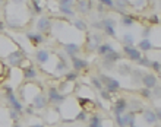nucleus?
Returning <instances> with one entry per match:
<instances>
[{
    "instance_id": "obj_1",
    "label": "nucleus",
    "mask_w": 161,
    "mask_h": 127,
    "mask_svg": "<svg viewBox=\"0 0 161 127\" xmlns=\"http://www.w3.org/2000/svg\"><path fill=\"white\" fill-rule=\"evenodd\" d=\"M47 99H48V104H51L54 108H59L68 99V97L63 95L62 92H59L57 88H48L47 89Z\"/></svg>"
},
{
    "instance_id": "obj_2",
    "label": "nucleus",
    "mask_w": 161,
    "mask_h": 127,
    "mask_svg": "<svg viewBox=\"0 0 161 127\" xmlns=\"http://www.w3.org/2000/svg\"><path fill=\"white\" fill-rule=\"evenodd\" d=\"M103 38H104V34L101 32H88L86 35V42H85V45H86V50L88 51H97L98 47L103 44Z\"/></svg>"
},
{
    "instance_id": "obj_3",
    "label": "nucleus",
    "mask_w": 161,
    "mask_h": 127,
    "mask_svg": "<svg viewBox=\"0 0 161 127\" xmlns=\"http://www.w3.org/2000/svg\"><path fill=\"white\" fill-rule=\"evenodd\" d=\"M100 81L103 82V86H104V89L106 91H108V92L113 95V93H116L117 91L120 89V82L116 79V77H111V76H107V75H100Z\"/></svg>"
},
{
    "instance_id": "obj_4",
    "label": "nucleus",
    "mask_w": 161,
    "mask_h": 127,
    "mask_svg": "<svg viewBox=\"0 0 161 127\" xmlns=\"http://www.w3.org/2000/svg\"><path fill=\"white\" fill-rule=\"evenodd\" d=\"M35 26H37V32H40V34H48L51 31V26H53V21H51L50 16H47V15H41V16L38 18V21H37V24H35Z\"/></svg>"
},
{
    "instance_id": "obj_5",
    "label": "nucleus",
    "mask_w": 161,
    "mask_h": 127,
    "mask_svg": "<svg viewBox=\"0 0 161 127\" xmlns=\"http://www.w3.org/2000/svg\"><path fill=\"white\" fill-rule=\"evenodd\" d=\"M25 59V51L24 48H18V50H12L8 54V61L13 67H19L21 61Z\"/></svg>"
},
{
    "instance_id": "obj_6",
    "label": "nucleus",
    "mask_w": 161,
    "mask_h": 127,
    "mask_svg": "<svg viewBox=\"0 0 161 127\" xmlns=\"http://www.w3.org/2000/svg\"><path fill=\"white\" fill-rule=\"evenodd\" d=\"M6 99H8L10 108L19 111L21 114H24V108H25V107H24V104H21V101H19V99L15 97V93H13L12 89H9V88L6 89Z\"/></svg>"
},
{
    "instance_id": "obj_7",
    "label": "nucleus",
    "mask_w": 161,
    "mask_h": 127,
    "mask_svg": "<svg viewBox=\"0 0 161 127\" xmlns=\"http://www.w3.org/2000/svg\"><path fill=\"white\" fill-rule=\"evenodd\" d=\"M28 105H31L34 110H46L47 105H48L47 95H46V93H42V92H40L37 97L32 98V101H31Z\"/></svg>"
},
{
    "instance_id": "obj_8",
    "label": "nucleus",
    "mask_w": 161,
    "mask_h": 127,
    "mask_svg": "<svg viewBox=\"0 0 161 127\" xmlns=\"http://www.w3.org/2000/svg\"><path fill=\"white\" fill-rule=\"evenodd\" d=\"M78 104H79L80 110L86 111V113H92L95 108H97V104L92 98H85V97H78Z\"/></svg>"
},
{
    "instance_id": "obj_9",
    "label": "nucleus",
    "mask_w": 161,
    "mask_h": 127,
    "mask_svg": "<svg viewBox=\"0 0 161 127\" xmlns=\"http://www.w3.org/2000/svg\"><path fill=\"white\" fill-rule=\"evenodd\" d=\"M62 47H63V51L66 53V56L69 59L76 57L80 51V45L76 44V42H64V44H62Z\"/></svg>"
},
{
    "instance_id": "obj_10",
    "label": "nucleus",
    "mask_w": 161,
    "mask_h": 127,
    "mask_svg": "<svg viewBox=\"0 0 161 127\" xmlns=\"http://www.w3.org/2000/svg\"><path fill=\"white\" fill-rule=\"evenodd\" d=\"M34 57H35V61H37L40 66H44V64H47L50 61L51 54H50V51L46 50V48H40V50L35 51Z\"/></svg>"
},
{
    "instance_id": "obj_11",
    "label": "nucleus",
    "mask_w": 161,
    "mask_h": 127,
    "mask_svg": "<svg viewBox=\"0 0 161 127\" xmlns=\"http://www.w3.org/2000/svg\"><path fill=\"white\" fill-rule=\"evenodd\" d=\"M123 54L132 61H138L142 57V53L136 47H129V45H123Z\"/></svg>"
},
{
    "instance_id": "obj_12",
    "label": "nucleus",
    "mask_w": 161,
    "mask_h": 127,
    "mask_svg": "<svg viewBox=\"0 0 161 127\" xmlns=\"http://www.w3.org/2000/svg\"><path fill=\"white\" fill-rule=\"evenodd\" d=\"M127 111V99L125 98H117L113 102V114L114 115H122Z\"/></svg>"
},
{
    "instance_id": "obj_13",
    "label": "nucleus",
    "mask_w": 161,
    "mask_h": 127,
    "mask_svg": "<svg viewBox=\"0 0 161 127\" xmlns=\"http://www.w3.org/2000/svg\"><path fill=\"white\" fill-rule=\"evenodd\" d=\"M70 63H72V69L75 70V72H82V70H86L89 66V63L86 61L85 59H82V57H79V56H76V57H72L70 59Z\"/></svg>"
},
{
    "instance_id": "obj_14",
    "label": "nucleus",
    "mask_w": 161,
    "mask_h": 127,
    "mask_svg": "<svg viewBox=\"0 0 161 127\" xmlns=\"http://www.w3.org/2000/svg\"><path fill=\"white\" fill-rule=\"evenodd\" d=\"M75 9L80 15H88L92 9V3L89 0H75Z\"/></svg>"
},
{
    "instance_id": "obj_15",
    "label": "nucleus",
    "mask_w": 161,
    "mask_h": 127,
    "mask_svg": "<svg viewBox=\"0 0 161 127\" xmlns=\"http://www.w3.org/2000/svg\"><path fill=\"white\" fill-rule=\"evenodd\" d=\"M60 119V113L57 108H50V110H47L46 108V115H44V121H46L47 124H56L57 121H59Z\"/></svg>"
},
{
    "instance_id": "obj_16",
    "label": "nucleus",
    "mask_w": 161,
    "mask_h": 127,
    "mask_svg": "<svg viewBox=\"0 0 161 127\" xmlns=\"http://www.w3.org/2000/svg\"><path fill=\"white\" fill-rule=\"evenodd\" d=\"M25 37H26V40L31 42V45H34V47L41 45L42 42L46 41L44 35L40 34V32H26Z\"/></svg>"
},
{
    "instance_id": "obj_17",
    "label": "nucleus",
    "mask_w": 161,
    "mask_h": 127,
    "mask_svg": "<svg viewBox=\"0 0 161 127\" xmlns=\"http://www.w3.org/2000/svg\"><path fill=\"white\" fill-rule=\"evenodd\" d=\"M57 89L59 92H62L63 95L69 97L70 93L75 92V82H68V81H62L59 85H57Z\"/></svg>"
},
{
    "instance_id": "obj_18",
    "label": "nucleus",
    "mask_w": 161,
    "mask_h": 127,
    "mask_svg": "<svg viewBox=\"0 0 161 127\" xmlns=\"http://www.w3.org/2000/svg\"><path fill=\"white\" fill-rule=\"evenodd\" d=\"M69 72V60H57L54 64V75L62 76Z\"/></svg>"
},
{
    "instance_id": "obj_19",
    "label": "nucleus",
    "mask_w": 161,
    "mask_h": 127,
    "mask_svg": "<svg viewBox=\"0 0 161 127\" xmlns=\"http://www.w3.org/2000/svg\"><path fill=\"white\" fill-rule=\"evenodd\" d=\"M142 85L148 89H154L158 85V79L154 73H145L142 77Z\"/></svg>"
},
{
    "instance_id": "obj_20",
    "label": "nucleus",
    "mask_w": 161,
    "mask_h": 127,
    "mask_svg": "<svg viewBox=\"0 0 161 127\" xmlns=\"http://www.w3.org/2000/svg\"><path fill=\"white\" fill-rule=\"evenodd\" d=\"M142 117H144V121L147 124H155L158 121L157 115H155V111L151 110V108H145L144 111H142Z\"/></svg>"
},
{
    "instance_id": "obj_21",
    "label": "nucleus",
    "mask_w": 161,
    "mask_h": 127,
    "mask_svg": "<svg viewBox=\"0 0 161 127\" xmlns=\"http://www.w3.org/2000/svg\"><path fill=\"white\" fill-rule=\"evenodd\" d=\"M127 111L130 113H142L144 111V107H142V101L139 99H132V101H127Z\"/></svg>"
},
{
    "instance_id": "obj_22",
    "label": "nucleus",
    "mask_w": 161,
    "mask_h": 127,
    "mask_svg": "<svg viewBox=\"0 0 161 127\" xmlns=\"http://www.w3.org/2000/svg\"><path fill=\"white\" fill-rule=\"evenodd\" d=\"M129 6H132L130 0H114V9L116 12L120 13V15H125V10H126Z\"/></svg>"
},
{
    "instance_id": "obj_23",
    "label": "nucleus",
    "mask_w": 161,
    "mask_h": 127,
    "mask_svg": "<svg viewBox=\"0 0 161 127\" xmlns=\"http://www.w3.org/2000/svg\"><path fill=\"white\" fill-rule=\"evenodd\" d=\"M22 76H24V79H25L26 82H31V81H34V79L38 77V70L32 66V67H30V69L22 70Z\"/></svg>"
},
{
    "instance_id": "obj_24",
    "label": "nucleus",
    "mask_w": 161,
    "mask_h": 127,
    "mask_svg": "<svg viewBox=\"0 0 161 127\" xmlns=\"http://www.w3.org/2000/svg\"><path fill=\"white\" fill-rule=\"evenodd\" d=\"M104 60H107V61H111V63H119V61H122V59H123V54L120 53V51H116V50H113V51H110L108 54H106L104 57H103Z\"/></svg>"
},
{
    "instance_id": "obj_25",
    "label": "nucleus",
    "mask_w": 161,
    "mask_h": 127,
    "mask_svg": "<svg viewBox=\"0 0 161 127\" xmlns=\"http://www.w3.org/2000/svg\"><path fill=\"white\" fill-rule=\"evenodd\" d=\"M154 48V44L151 42V40L149 38H144V40H141L139 42H138V50L142 53H147V51H149V50H153Z\"/></svg>"
},
{
    "instance_id": "obj_26",
    "label": "nucleus",
    "mask_w": 161,
    "mask_h": 127,
    "mask_svg": "<svg viewBox=\"0 0 161 127\" xmlns=\"http://www.w3.org/2000/svg\"><path fill=\"white\" fill-rule=\"evenodd\" d=\"M135 16L133 15H130V13H125V15H122V19H120V22H122V25L125 26V28H130V26L135 25Z\"/></svg>"
},
{
    "instance_id": "obj_27",
    "label": "nucleus",
    "mask_w": 161,
    "mask_h": 127,
    "mask_svg": "<svg viewBox=\"0 0 161 127\" xmlns=\"http://www.w3.org/2000/svg\"><path fill=\"white\" fill-rule=\"evenodd\" d=\"M88 121H89V126L86 127H103V117L100 114H92L88 117Z\"/></svg>"
},
{
    "instance_id": "obj_28",
    "label": "nucleus",
    "mask_w": 161,
    "mask_h": 127,
    "mask_svg": "<svg viewBox=\"0 0 161 127\" xmlns=\"http://www.w3.org/2000/svg\"><path fill=\"white\" fill-rule=\"evenodd\" d=\"M116 69H117V73H119V75H122V76H127V75L130 76L132 70H133L130 64H127V63H120Z\"/></svg>"
},
{
    "instance_id": "obj_29",
    "label": "nucleus",
    "mask_w": 161,
    "mask_h": 127,
    "mask_svg": "<svg viewBox=\"0 0 161 127\" xmlns=\"http://www.w3.org/2000/svg\"><path fill=\"white\" fill-rule=\"evenodd\" d=\"M113 50H114V48H113V45H111L110 42H103L101 45L98 47L97 53L101 56V57H104V56L108 54V53H110V51H113Z\"/></svg>"
},
{
    "instance_id": "obj_30",
    "label": "nucleus",
    "mask_w": 161,
    "mask_h": 127,
    "mask_svg": "<svg viewBox=\"0 0 161 127\" xmlns=\"http://www.w3.org/2000/svg\"><path fill=\"white\" fill-rule=\"evenodd\" d=\"M122 42H123V45L133 47V44H135V35L130 34V32H125L122 37Z\"/></svg>"
},
{
    "instance_id": "obj_31",
    "label": "nucleus",
    "mask_w": 161,
    "mask_h": 127,
    "mask_svg": "<svg viewBox=\"0 0 161 127\" xmlns=\"http://www.w3.org/2000/svg\"><path fill=\"white\" fill-rule=\"evenodd\" d=\"M73 26L80 32H88V24L84 19H75L73 21Z\"/></svg>"
},
{
    "instance_id": "obj_32",
    "label": "nucleus",
    "mask_w": 161,
    "mask_h": 127,
    "mask_svg": "<svg viewBox=\"0 0 161 127\" xmlns=\"http://www.w3.org/2000/svg\"><path fill=\"white\" fill-rule=\"evenodd\" d=\"M144 75H145V72H142L141 69H133L132 70V73H130V77H132V82H141L142 83V77H144Z\"/></svg>"
},
{
    "instance_id": "obj_33",
    "label": "nucleus",
    "mask_w": 161,
    "mask_h": 127,
    "mask_svg": "<svg viewBox=\"0 0 161 127\" xmlns=\"http://www.w3.org/2000/svg\"><path fill=\"white\" fill-rule=\"evenodd\" d=\"M30 3H31V10H32V13L41 15V13H42L41 2H40V0H30Z\"/></svg>"
},
{
    "instance_id": "obj_34",
    "label": "nucleus",
    "mask_w": 161,
    "mask_h": 127,
    "mask_svg": "<svg viewBox=\"0 0 161 127\" xmlns=\"http://www.w3.org/2000/svg\"><path fill=\"white\" fill-rule=\"evenodd\" d=\"M136 63H138V66H141V67L151 69V63H153V60L149 59L148 56H142V57H141V60H138Z\"/></svg>"
},
{
    "instance_id": "obj_35",
    "label": "nucleus",
    "mask_w": 161,
    "mask_h": 127,
    "mask_svg": "<svg viewBox=\"0 0 161 127\" xmlns=\"http://www.w3.org/2000/svg\"><path fill=\"white\" fill-rule=\"evenodd\" d=\"M78 77H79V73L75 72V70H69V72L64 75V81H68V82H76Z\"/></svg>"
},
{
    "instance_id": "obj_36",
    "label": "nucleus",
    "mask_w": 161,
    "mask_h": 127,
    "mask_svg": "<svg viewBox=\"0 0 161 127\" xmlns=\"http://www.w3.org/2000/svg\"><path fill=\"white\" fill-rule=\"evenodd\" d=\"M9 117H10V120L12 121H15V123H19V120H21V113L16 110H13V108H9Z\"/></svg>"
},
{
    "instance_id": "obj_37",
    "label": "nucleus",
    "mask_w": 161,
    "mask_h": 127,
    "mask_svg": "<svg viewBox=\"0 0 161 127\" xmlns=\"http://www.w3.org/2000/svg\"><path fill=\"white\" fill-rule=\"evenodd\" d=\"M103 34L108 35V37H111V38H116V37H117V34H116V28H113V26H103Z\"/></svg>"
},
{
    "instance_id": "obj_38",
    "label": "nucleus",
    "mask_w": 161,
    "mask_h": 127,
    "mask_svg": "<svg viewBox=\"0 0 161 127\" xmlns=\"http://www.w3.org/2000/svg\"><path fill=\"white\" fill-rule=\"evenodd\" d=\"M139 95L142 98H145V99H151L153 98V89H148V88H141L139 89Z\"/></svg>"
},
{
    "instance_id": "obj_39",
    "label": "nucleus",
    "mask_w": 161,
    "mask_h": 127,
    "mask_svg": "<svg viewBox=\"0 0 161 127\" xmlns=\"http://www.w3.org/2000/svg\"><path fill=\"white\" fill-rule=\"evenodd\" d=\"M91 86L92 88H95V89H98V91H101L104 86H103V82L100 81V77L98 76H92L91 77Z\"/></svg>"
},
{
    "instance_id": "obj_40",
    "label": "nucleus",
    "mask_w": 161,
    "mask_h": 127,
    "mask_svg": "<svg viewBox=\"0 0 161 127\" xmlns=\"http://www.w3.org/2000/svg\"><path fill=\"white\" fill-rule=\"evenodd\" d=\"M59 8H75V0H57Z\"/></svg>"
},
{
    "instance_id": "obj_41",
    "label": "nucleus",
    "mask_w": 161,
    "mask_h": 127,
    "mask_svg": "<svg viewBox=\"0 0 161 127\" xmlns=\"http://www.w3.org/2000/svg\"><path fill=\"white\" fill-rule=\"evenodd\" d=\"M101 24H103V26H113V28L117 26L116 19H113V18H107V16H104V19H101Z\"/></svg>"
},
{
    "instance_id": "obj_42",
    "label": "nucleus",
    "mask_w": 161,
    "mask_h": 127,
    "mask_svg": "<svg viewBox=\"0 0 161 127\" xmlns=\"http://www.w3.org/2000/svg\"><path fill=\"white\" fill-rule=\"evenodd\" d=\"M132 3V8H135V9H144L145 6H147V0H132L130 2Z\"/></svg>"
},
{
    "instance_id": "obj_43",
    "label": "nucleus",
    "mask_w": 161,
    "mask_h": 127,
    "mask_svg": "<svg viewBox=\"0 0 161 127\" xmlns=\"http://www.w3.org/2000/svg\"><path fill=\"white\" fill-rule=\"evenodd\" d=\"M30 67H32V61H31L28 57H25V59L21 61V64H19V69H21V70H25V69H30Z\"/></svg>"
},
{
    "instance_id": "obj_44",
    "label": "nucleus",
    "mask_w": 161,
    "mask_h": 127,
    "mask_svg": "<svg viewBox=\"0 0 161 127\" xmlns=\"http://www.w3.org/2000/svg\"><path fill=\"white\" fill-rule=\"evenodd\" d=\"M86 120H88V113L84 110H80L75 117V121H86Z\"/></svg>"
},
{
    "instance_id": "obj_45",
    "label": "nucleus",
    "mask_w": 161,
    "mask_h": 127,
    "mask_svg": "<svg viewBox=\"0 0 161 127\" xmlns=\"http://www.w3.org/2000/svg\"><path fill=\"white\" fill-rule=\"evenodd\" d=\"M100 98H101V99H104V101H111V93L103 88L101 91H100Z\"/></svg>"
},
{
    "instance_id": "obj_46",
    "label": "nucleus",
    "mask_w": 161,
    "mask_h": 127,
    "mask_svg": "<svg viewBox=\"0 0 161 127\" xmlns=\"http://www.w3.org/2000/svg\"><path fill=\"white\" fill-rule=\"evenodd\" d=\"M91 28H92L94 31H100V32H103V24L101 21H92L91 22Z\"/></svg>"
},
{
    "instance_id": "obj_47",
    "label": "nucleus",
    "mask_w": 161,
    "mask_h": 127,
    "mask_svg": "<svg viewBox=\"0 0 161 127\" xmlns=\"http://www.w3.org/2000/svg\"><path fill=\"white\" fill-rule=\"evenodd\" d=\"M98 3H101L104 8L114 9V0H98Z\"/></svg>"
},
{
    "instance_id": "obj_48",
    "label": "nucleus",
    "mask_w": 161,
    "mask_h": 127,
    "mask_svg": "<svg viewBox=\"0 0 161 127\" xmlns=\"http://www.w3.org/2000/svg\"><path fill=\"white\" fill-rule=\"evenodd\" d=\"M103 67L106 69V70H113V69L116 67V64L111 63V61H107V60L103 59Z\"/></svg>"
},
{
    "instance_id": "obj_49",
    "label": "nucleus",
    "mask_w": 161,
    "mask_h": 127,
    "mask_svg": "<svg viewBox=\"0 0 161 127\" xmlns=\"http://www.w3.org/2000/svg\"><path fill=\"white\" fill-rule=\"evenodd\" d=\"M153 98H154V99H160V98H161V88L158 86V85L153 89Z\"/></svg>"
},
{
    "instance_id": "obj_50",
    "label": "nucleus",
    "mask_w": 161,
    "mask_h": 127,
    "mask_svg": "<svg viewBox=\"0 0 161 127\" xmlns=\"http://www.w3.org/2000/svg\"><path fill=\"white\" fill-rule=\"evenodd\" d=\"M153 34V28H151V26H147V28H144V29H142V37H144V38H148L149 35Z\"/></svg>"
},
{
    "instance_id": "obj_51",
    "label": "nucleus",
    "mask_w": 161,
    "mask_h": 127,
    "mask_svg": "<svg viewBox=\"0 0 161 127\" xmlns=\"http://www.w3.org/2000/svg\"><path fill=\"white\" fill-rule=\"evenodd\" d=\"M151 69H153L154 72H161V63L160 61L153 60V63H151Z\"/></svg>"
},
{
    "instance_id": "obj_52",
    "label": "nucleus",
    "mask_w": 161,
    "mask_h": 127,
    "mask_svg": "<svg viewBox=\"0 0 161 127\" xmlns=\"http://www.w3.org/2000/svg\"><path fill=\"white\" fill-rule=\"evenodd\" d=\"M103 127H114V121L110 119H103Z\"/></svg>"
},
{
    "instance_id": "obj_53",
    "label": "nucleus",
    "mask_w": 161,
    "mask_h": 127,
    "mask_svg": "<svg viewBox=\"0 0 161 127\" xmlns=\"http://www.w3.org/2000/svg\"><path fill=\"white\" fill-rule=\"evenodd\" d=\"M30 127H46V123L42 121V120L37 119V121H34V123H31Z\"/></svg>"
},
{
    "instance_id": "obj_54",
    "label": "nucleus",
    "mask_w": 161,
    "mask_h": 127,
    "mask_svg": "<svg viewBox=\"0 0 161 127\" xmlns=\"http://www.w3.org/2000/svg\"><path fill=\"white\" fill-rule=\"evenodd\" d=\"M34 111H35V110H34V108H32L31 105H28V107H25V108H24V113H26L28 115H35Z\"/></svg>"
},
{
    "instance_id": "obj_55",
    "label": "nucleus",
    "mask_w": 161,
    "mask_h": 127,
    "mask_svg": "<svg viewBox=\"0 0 161 127\" xmlns=\"http://www.w3.org/2000/svg\"><path fill=\"white\" fill-rule=\"evenodd\" d=\"M149 22H151V24H158L160 19H158L157 15H151V16H149Z\"/></svg>"
},
{
    "instance_id": "obj_56",
    "label": "nucleus",
    "mask_w": 161,
    "mask_h": 127,
    "mask_svg": "<svg viewBox=\"0 0 161 127\" xmlns=\"http://www.w3.org/2000/svg\"><path fill=\"white\" fill-rule=\"evenodd\" d=\"M154 111H155V115H157L158 121H161V107H157V108H154Z\"/></svg>"
},
{
    "instance_id": "obj_57",
    "label": "nucleus",
    "mask_w": 161,
    "mask_h": 127,
    "mask_svg": "<svg viewBox=\"0 0 161 127\" xmlns=\"http://www.w3.org/2000/svg\"><path fill=\"white\" fill-rule=\"evenodd\" d=\"M12 3H15V4H24V3H26V0H10Z\"/></svg>"
},
{
    "instance_id": "obj_58",
    "label": "nucleus",
    "mask_w": 161,
    "mask_h": 127,
    "mask_svg": "<svg viewBox=\"0 0 161 127\" xmlns=\"http://www.w3.org/2000/svg\"><path fill=\"white\" fill-rule=\"evenodd\" d=\"M3 29H4V22L0 21V31H3Z\"/></svg>"
},
{
    "instance_id": "obj_59",
    "label": "nucleus",
    "mask_w": 161,
    "mask_h": 127,
    "mask_svg": "<svg viewBox=\"0 0 161 127\" xmlns=\"http://www.w3.org/2000/svg\"><path fill=\"white\" fill-rule=\"evenodd\" d=\"M12 127H22V126H21V124H19V123H15Z\"/></svg>"
},
{
    "instance_id": "obj_60",
    "label": "nucleus",
    "mask_w": 161,
    "mask_h": 127,
    "mask_svg": "<svg viewBox=\"0 0 161 127\" xmlns=\"http://www.w3.org/2000/svg\"><path fill=\"white\" fill-rule=\"evenodd\" d=\"M130 127H138V126H136V124H135V126H130Z\"/></svg>"
},
{
    "instance_id": "obj_61",
    "label": "nucleus",
    "mask_w": 161,
    "mask_h": 127,
    "mask_svg": "<svg viewBox=\"0 0 161 127\" xmlns=\"http://www.w3.org/2000/svg\"><path fill=\"white\" fill-rule=\"evenodd\" d=\"M64 127H73V126H64Z\"/></svg>"
},
{
    "instance_id": "obj_62",
    "label": "nucleus",
    "mask_w": 161,
    "mask_h": 127,
    "mask_svg": "<svg viewBox=\"0 0 161 127\" xmlns=\"http://www.w3.org/2000/svg\"><path fill=\"white\" fill-rule=\"evenodd\" d=\"M160 6H161V0H160Z\"/></svg>"
}]
</instances>
